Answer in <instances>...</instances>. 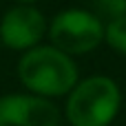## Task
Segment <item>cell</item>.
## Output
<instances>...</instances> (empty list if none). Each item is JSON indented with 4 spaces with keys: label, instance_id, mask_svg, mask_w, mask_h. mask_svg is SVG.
I'll list each match as a JSON object with an SVG mask.
<instances>
[{
    "label": "cell",
    "instance_id": "obj_3",
    "mask_svg": "<svg viewBox=\"0 0 126 126\" xmlns=\"http://www.w3.org/2000/svg\"><path fill=\"white\" fill-rule=\"evenodd\" d=\"M49 44L69 58L86 55L104 42V22L82 7H66L58 11L47 27Z\"/></svg>",
    "mask_w": 126,
    "mask_h": 126
},
{
    "label": "cell",
    "instance_id": "obj_4",
    "mask_svg": "<svg viewBox=\"0 0 126 126\" xmlns=\"http://www.w3.org/2000/svg\"><path fill=\"white\" fill-rule=\"evenodd\" d=\"M49 20L35 4H13L0 18V44L11 51H31L47 38Z\"/></svg>",
    "mask_w": 126,
    "mask_h": 126
},
{
    "label": "cell",
    "instance_id": "obj_8",
    "mask_svg": "<svg viewBox=\"0 0 126 126\" xmlns=\"http://www.w3.org/2000/svg\"><path fill=\"white\" fill-rule=\"evenodd\" d=\"M11 2H16V4H35L38 0H11Z\"/></svg>",
    "mask_w": 126,
    "mask_h": 126
},
{
    "label": "cell",
    "instance_id": "obj_2",
    "mask_svg": "<svg viewBox=\"0 0 126 126\" xmlns=\"http://www.w3.org/2000/svg\"><path fill=\"white\" fill-rule=\"evenodd\" d=\"M122 109V89L109 75L80 80L64 102V120L71 126H111Z\"/></svg>",
    "mask_w": 126,
    "mask_h": 126
},
{
    "label": "cell",
    "instance_id": "obj_1",
    "mask_svg": "<svg viewBox=\"0 0 126 126\" xmlns=\"http://www.w3.org/2000/svg\"><path fill=\"white\" fill-rule=\"evenodd\" d=\"M16 73L27 93L51 102L55 97H66L73 91V86L80 82V71L75 60L51 44H40L22 53Z\"/></svg>",
    "mask_w": 126,
    "mask_h": 126
},
{
    "label": "cell",
    "instance_id": "obj_7",
    "mask_svg": "<svg viewBox=\"0 0 126 126\" xmlns=\"http://www.w3.org/2000/svg\"><path fill=\"white\" fill-rule=\"evenodd\" d=\"M91 7H93L91 11L102 22H109L126 13V0H91Z\"/></svg>",
    "mask_w": 126,
    "mask_h": 126
},
{
    "label": "cell",
    "instance_id": "obj_6",
    "mask_svg": "<svg viewBox=\"0 0 126 126\" xmlns=\"http://www.w3.org/2000/svg\"><path fill=\"white\" fill-rule=\"evenodd\" d=\"M104 42L120 55H126V13L104 22Z\"/></svg>",
    "mask_w": 126,
    "mask_h": 126
},
{
    "label": "cell",
    "instance_id": "obj_5",
    "mask_svg": "<svg viewBox=\"0 0 126 126\" xmlns=\"http://www.w3.org/2000/svg\"><path fill=\"white\" fill-rule=\"evenodd\" d=\"M62 111L55 102L31 95L9 93L0 97V126H58Z\"/></svg>",
    "mask_w": 126,
    "mask_h": 126
}]
</instances>
